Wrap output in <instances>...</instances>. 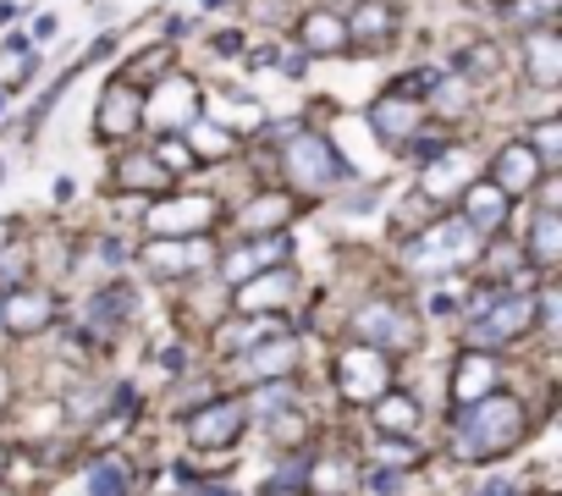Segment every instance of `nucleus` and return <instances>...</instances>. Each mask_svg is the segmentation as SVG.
Masks as SVG:
<instances>
[{"label": "nucleus", "mask_w": 562, "mask_h": 496, "mask_svg": "<svg viewBox=\"0 0 562 496\" xmlns=\"http://www.w3.org/2000/svg\"><path fill=\"white\" fill-rule=\"evenodd\" d=\"M0 496H12V491H7V485H0Z\"/></svg>", "instance_id": "obj_37"}, {"label": "nucleus", "mask_w": 562, "mask_h": 496, "mask_svg": "<svg viewBox=\"0 0 562 496\" xmlns=\"http://www.w3.org/2000/svg\"><path fill=\"white\" fill-rule=\"evenodd\" d=\"M0 105H7V100H0Z\"/></svg>", "instance_id": "obj_38"}, {"label": "nucleus", "mask_w": 562, "mask_h": 496, "mask_svg": "<svg viewBox=\"0 0 562 496\" xmlns=\"http://www.w3.org/2000/svg\"><path fill=\"white\" fill-rule=\"evenodd\" d=\"M342 29H348V50H353V45H359V50H381V45L397 40V12L386 7V0H359Z\"/></svg>", "instance_id": "obj_12"}, {"label": "nucleus", "mask_w": 562, "mask_h": 496, "mask_svg": "<svg viewBox=\"0 0 562 496\" xmlns=\"http://www.w3.org/2000/svg\"><path fill=\"white\" fill-rule=\"evenodd\" d=\"M299 293V277L288 266H276V271H259L248 282H237V309L243 315H276L281 304H293Z\"/></svg>", "instance_id": "obj_9"}, {"label": "nucleus", "mask_w": 562, "mask_h": 496, "mask_svg": "<svg viewBox=\"0 0 562 496\" xmlns=\"http://www.w3.org/2000/svg\"><path fill=\"white\" fill-rule=\"evenodd\" d=\"M524 67H529V83L535 89H557V78H562V34L557 29H535V34H524Z\"/></svg>", "instance_id": "obj_17"}, {"label": "nucleus", "mask_w": 562, "mask_h": 496, "mask_svg": "<svg viewBox=\"0 0 562 496\" xmlns=\"http://www.w3.org/2000/svg\"><path fill=\"white\" fill-rule=\"evenodd\" d=\"M270 337H288L276 315H243V320L221 326V342H226V353H248V348H259V342H270Z\"/></svg>", "instance_id": "obj_26"}, {"label": "nucleus", "mask_w": 562, "mask_h": 496, "mask_svg": "<svg viewBox=\"0 0 562 496\" xmlns=\"http://www.w3.org/2000/svg\"><path fill=\"white\" fill-rule=\"evenodd\" d=\"M116 188L122 193H166L171 188V171L155 160V155H127L116 166Z\"/></svg>", "instance_id": "obj_21"}, {"label": "nucleus", "mask_w": 562, "mask_h": 496, "mask_svg": "<svg viewBox=\"0 0 562 496\" xmlns=\"http://www.w3.org/2000/svg\"><path fill=\"white\" fill-rule=\"evenodd\" d=\"M138 122H144V89H133V83H111L105 89V100H100V138H127V133H138Z\"/></svg>", "instance_id": "obj_13"}, {"label": "nucleus", "mask_w": 562, "mask_h": 496, "mask_svg": "<svg viewBox=\"0 0 562 496\" xmlns=\"http://www.w3.org/2000/svg\"><path fill=\"white\" fill-rule=\"evenodd\" d=\"M133 485H138V474H133L127 458L105 452V458L89 463V496H133Z\"/></svg>", "instance_id": "obj_25"}, {"label": "nucleus", "mask_w": 562, "mask_h": 496, "mask_svg": "<svg viewBox=\"0 0 562 496\" xmlns=\"http://www.w3.org/2000/svg\"><path fill=\"white\" fill-rule=\"evenodd\" d=\"M337 392H342L348 403H375V397H386V392H392V359L375 353V348H364V342H348V348L337 353Z\"/></svg>", "instance_id": "obj_4"}, {"label": "nucleus", "mask_w": 562, "mask_h": 496, "mask_svg": "<svg viewBox=\"0 0 562 496\" xmlns=\"http://www.w3.org/2000/svg\"><path fill=\"white\" fill-rule=\"evenodd\" d=\"M0 469H7V447H0Z\"/></svg>", "instance_id": "obj_36"}, {"label": "nucleus", "mask_w": 562, "mask_h": 496, "mask_svg": "<svg viewBox=\"0 0 562 496\" xmlns=\"http://www.w3.org/2000/svg\"><path fill=\"white\" fill-rule=\"evenodd\" d=\"M133 304H138V298H133V288H127V282H111V288H100V293L83 304V320L105 337V331H116V326L133 315Z\"/></svg>", "instance_id": "obj_19"}, {"label": "nucleus", "mask_w": 562, "mask_h": 496, "mask_svg": "<svg viewBox=\"0 0 562 496\" xmlns=\"http://www.w3.org/2000/svg\"><path fill=\"white\" fill-rule=\"evenodd\" d=\"M557 7H562V0H513L507 18H513L524 34H535V29H557Z\"/></svg>", "instance_id": "obj_31"}, {"label": "nucleus", "mask_w": 562, "mask_h": 496, "mask_svg": "<svg viewBox=\"0 0 562 496\" xmlns=\"http://www.w3.org/2000/svg\"><path fill=\"white\" fill-rule=\"evenodd\" d=\"M529 298H535V293L502 288V293H496V304H491V309H480V315L469 320V348H474V353H496V348L518 342V337L529 331Z\"/></svg>", "instance_id": "obj_3"}, {"label": "nucleus", "mask_w": 562, "mask_h": 496, "mask_svg": "<svg viewBox=\"0 0 562 496\" xmlns=\"http://www.w3.org/2000/svg\"><path fill=\"white\" fill-rule=\"evenodd\" d=\"M524 149H529V155L540 160V171L551 177V171H557V155H562V122H557V116H540L535 133L524 138Z\"/></svg>", "instance_id": "obj_29"}, {"label": "nucleus", "mask_w": 562, "mask_h": 496, "mask_svg": "<svg viewBox=\"0 0 562 496\" xmlns=\"http://www.w3.org/2000/svg\"><path fill=\"white\" fill-rule=\"evenodd\" d=\"M529 430V414L518 397H480V403H463L458 408V425H452V452L463 463H485V458H502L524 441Z\"/></svg>", "instance_id": "obj_1"}, {"label": "nucleus", "mask_w": 562, "mask_h": 496, "mask_svg": "<svg viewBox=\"0 0 562 496\" xmlns=\"http://www.w3.org/2000/svg\"><path fill=\"white\" fill-rule=\"evenodd\" d=\"M452 67H458L452 78H463V83H474V78H491V72L502 67V56H496V45H463Z\"/></svg>", "instance_id": "obj_30"}, {"label": "nucleus", "mask_w": 562, "mask_h": 496, "mask_svg": "<svg viewBox=\"0 0 562 496\" xmlns=\"http://www.w3.org/2000/svg\"><path fill=\"white\" fill-rule=\"evenodd\" d=\"M50 320H56V298L50 293H34V288L0 293V331H7V337H34Z\"/></svg>", "instance_id": "obj_8"}, {"label": "nucleus", "mask_w": 562, "mask_h": 496, "mask_svg": "<svg viewBox=\"0 0 562 496\" xmlns=\"http://www.w3.org/2000/svg\"><path fill=\"white\" fill-rule=\"evenodd\" d=\"M419 122H425V111H419L414 100H392V94H386V100L375 105V133H381L386 144H397V149L408 144V133H414Z\"/></svg>", "instance_id": "obj_23"}, {"label": "nucleus", "mask_w": 562, "mask_h": 496, "mask_svg": "<svg viewBox=\"0 0 562 496\" xmlns=\"http://www.w3.org/2000/svg\"><path fill=\"white\" fill-rule=\"evenodd\" d=\"M353 342H364V348H375V353H403V348H414L419 337H414V315L403 309V304H386V298H375V304H364L359 315H353Z\"/></svg>", "instance_id": "obj_5"}, {"label": "nucleus", "mask_w": 562, "mask_h": 496, "mask_svg": "<svg viewBox=\"0 0 562 496\" xmlns=\"http://www.w3.org/2000/svg\"><path fill=\"white\" fill-rule=\"evenodd\" d=\"M243 425H248V403H243V397H215L210 408H199V414L188 419V441L221 452V447H232V441L243 436Z\"/></svg>", "instance_id": "obj_7"}, {"label": "nucleus", "mask_w": 562, "mask_h": 496, "mask_svg": "<svg viewBox=\"0 0 562 496\" xmlns=\"http://www.w3.org/2000/svg\"><path fill=\"white\" fill-rule=\"evenodd\" d=\"M7 403H12V381H7V364H0V414H7Z\"/></svg>", "instance_id": "obj_35"}, {"label": "nucleus", "mask_w": 562, "mask_h": 496, "mask_svg": "<svg viewBox=\"0 0 562 496\" xmlns=\"http://www.w3.org/2000/svg\"><path fill=\"white\" fill-rule=\"evenodd\" d=\"M293 364H299V337H270V342L243 353V375H259V386L265 381H288Z\"/></svg>", "instance_id": "obj_18"}, {"label": "nucleus", "mask_w": 562, "mask_h": 496, "mask_svg": "<svg viewBox=\"0 0 562 496\" xmlns=\"http://www.w3.org/2000/svg\"><path fill=\"white\" fill-rule=\"evenodd\" d=\"M288 248H293V237H288V232L254 237V243H243V248H237V255H226V260H221V271H226L232 282H248V271L259 277V271H276V266H288Z\"/></svg>", "instance_id": "obj_11"}, {"label": "nucleus", "mask_w": 562, "mask_h": 496, "mask_svg": "<svg viewBox=\"0 0 562 496\" xmlns=\"http://www.w3.org/2000/svg\"><path fill=\"white\" fill-rule=\"evenodd\" d=\"M299 45H304V56H342V50H348L342 12H331V7L304 12V18H299Z\"/></svg>", "instance_id": "obj_16"}, {"label": "nucleus", "mask_w": 562, "mask_h": 496, "mask_svg": "<svg viewBox=\"0 0 562 496\" xmlns=\"http://www.w3.org/2000/svg\"><path fill=\"white\" fill-rule=\"evenodd\" d=\"M288 177H293L299 193H326V188L348 182L353 166L337 155V144L326 133H293V144H288Z\"/></svg>", "instance_id": "obj_2"}, {"label": "nucleus", "mask_w": 562, "mask_h": 496, "mask_svg": "<svg viewBox=\"0 0 562 496\" xmlns=\"http://www.w3.org/2000/svg\"><path fill=\"white\" fill-rule=\"evenodd\" d=\"M144 260H149V271L155 277H193V271H204L210 266V243L204 237H182V243H149L144 248Z\"/></svg>", "instance_id": "obj_14"}, {"label": "nucleus", "mask_w": 562, "mask_h": 496, "mask_svg": "<svg viewBox=\"0 0 562 496\" xmlns=\"http://www.w3.org/2000/svg\"><path fill=\"white\" fill-rule=\"evenodd\" d=\"M485 182H491V188H502V193L513 199V193H535V188L546 182V171H540V160H535V155L524 149V138H518V144H502V149H496V160H491V177H485Z\"/></svg>", "instance_id": "obj_10"}, {"label": "nucleus", "mask_w": 562, "mask_h": 496, "mask_svg": "<svg viewBox=\"0 0 562 496\" xmlns=\"http://www.w3.org/2000/svg\"><path fill=\"white\" fill-rule=\"evenodd\" d=\"M529 266H540V271H551L557 260H562V221H557V210H535V226H529V255H524Z\"/></svg>", "instance_id": "obj_22"}, {"label": "nucleus", "mask_w": 562, "mask_h": 496, "mask_svg": "<svg viewBox=\"0 0 562 496\" xmlns=\"http://www.w3.org/2000/svg\"><path fill=\"white\" fill-rule=\"evenodd\" d=\"M188 144H193L199 155H232V149H237V133L210 127V122H188Z\"/></svg>", "instance_id": "obj_33"}, {"label": "nucleus", "mask_w": 562, "mask_h": 496, "mask_svg": "<svg viewBox=\"0 0 562 496\" xmlns=\"http://www.w3.org/2000/svg\"><path fill=\"white\" fill-rule=\"evenodd\" d=\"M491 381H496V359H491V353H463L458 370H452V397H458V408L491 397Z\"/></svg>", "instance_id": "obj_20"}, {"label": "nucleus", "mask_w": 562, "mask_h": 496, "mask_svg": "<svg viewBox=\"0 0 562 496\" xmlns=\"http://www.w3.org/2000/svg\"><path fill=\"white\" fill-rule=\"evenodd\" d=\"M127 255H133V248H127L122 237H105V243H100V260H105V266H127Z\"/></svg>", "instance_id": "obj_34"}, {"label": "nucleus", "mask_w": 562, "mask_h": 496, "mask_svg": "<svg viewBox=\"0 0 562 496\" xmlns=\"http://www.w3.org/2000/svg\"><path fill=\"white\" fill-rule=\"evenodd\" d=\"M288 215H293V199L288 193H259L248 210H243V226L254 237H270V232H288Z\"/></svg>", "instance_id": "obj_27"}, {"label": "nucleus", "mask_w": 562, "mask_h": 496, "mask_svg": "<svg viewBox=\"0 0 562 496\" xmlns=\"http://www.w3.org/2000/svg\"><path fill=\"white\" fill-rule=\"evenodd\" d=\"M210 221H215V204L210 199H171V215L155 210L149 215V232H193L199 237Z\"/></svg>", "instance_id": "obj_24"}, {"label": "nucleus", "mask_w": 562, "mask_h": 496, "mask_svg": "<svg viewBox=\"0 0 562 496\" xmlns=\"http://www.w3.org/2000/svg\"><path fill=\"white\" fill-rule=\"evenodd\" d=\"M155 78H171V50H166V45H155V50H144V56L133 61V72H127L122 83H133V89H144V83H155Z\"/></svg>", "instance_id": "obj_32"}, {"label": "nucleus", "mask_w": 562, "mask_h": 496, "mask_svg": "<svg viewBox=\"0 0 562 496\" xmlns=\"http://www.w3.org/2000/svg\"><path fill=\"white\" fill-rule=\"evenodd\" d=\"M408 260H414V266H430V271H458V266L480 260V237H474L458 215H447V221H436V226L414 243Z\"/></svg>", "instance_id": "obj_6"}, {"label": "nucleus", "mask_w": 562, "mask_h": 496, "mask_svg": "<svg viewBox=\"0 0 562 496\" xmlns=\"http://www.w3.org/2000/svg\"><path fill=\"white\" fill-rule=\"evenodd\" d=\"M375 419H381V436H408L419 425V403L392 386L386 397H375Z\"/></svg>", "instance_id": "obj_28"}, {"label": "nucleus", "mask_w": 562, "mask_h": 496, "mask_svg": "<svg viewBox=\"0 0 562 496\" xmlns=\"http://www.w3.org/2000/svg\"><path fill=\"white\" fill-rule=\"evenodd\" d=\"M474 237H496L507 226V193L491 188V182H469L463 188V215H458Z\"/></svg>", "instance_id": "obj_15"}]
</instances>
